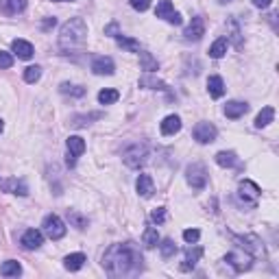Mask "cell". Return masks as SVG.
<instances>
[{
	"instance_id": "obj_19",
	"label": "cell",
	"mask_w": 279,
	"mask_h": 279,
	"mask_svg": "<svg viewBox=\"0 0 279 279\" xmlns=\"http://www.w3.org/2000/svg\"><path fill=\"white\" fill-rule=\"evenodd\" d=\"M11 48H13V53H16L20 59H31L33 53H35V50H33V44L26 42V40H13Z\"/></svg>"
},
{
	"instance_id": "obj_13",
	"label": "cell",
	"mask_w": 279,
	"mask_h": 279,
	"mask_svg": "<svg viewBox=\"0 0 279 279\" xmlns=\"http://www.w3.org/2000/svg\"><path fill=\"white\" fill-rule=\"evenodd\" d=\"M114 70H116V65L112 57H96L92 61V72L98 77H109V75H114Z\"/></svg>"
},
{
	"instance_id": "obj_33",
	"label": "cell",
	"mask_w": 279,
	"mask_h": 279,
	"mask_svg": "<svg viewBox=\"0 0 279 279\" xmlns=\"http://www.w3.org/2000/svg\"><path fill=\"white\" fill-rule=\"evenodd\" d=\"M68 220L72 223V227H77V229H85V227H87V218L81 216L79 212H75V210H68Z\"/></svg>"
},
{
	"instance_id": "obj_3",
	"label": "cell",
	"mask_w": 279,
	"mask_h": 279,
	"mask_svg": "<svg viewBox=\"0 0 279 279\" xmlns=\"http://www.w3.org/2000/svg\"><path fill=\"white\" fill-rule=\"evenodd\" d=\"M149 155H151L149 144L146 142H133L122 151V161L129 168H142L146 161H149Z\"/></svg>"
},
{
	"instance_id": "obj_30",
	"label": "cell",
	"mask_w": 279,
	"mask_h": 279,
	"mask_svg": "<svg viewBox=\"0 0 279 279\" xmlns=\"http://www.w3.org/2000/svg\"><path fill=\"white\" fill-rule=\"evenodd\" d=\"M140 87H146V90H166V83L155 77H142L140 79Z\"/></svg>"
},
{
	"instance_id": "obj_17",
	"label": "cell",
	"mask_w": 279,
	"mask_h": 279,
	"mask_svg": "<svg viewBox=\"0 0 279 279\" xmlns=\"http://www.w3.org/2000/svg\"><path fill=\"white\" fill-rule=\"evenodd\" d=\"M135 190L140 192V196H144V199L153 196V192H155V186H153L151 175H140L137 181H135Z\"/></svg>"
},
{
	"instance_id": "obj_16",
	"label": "cell",
	"mask_w": 279,
	"mask_h": 279,
	"mask_svg": "<svg viewBox=\"0 0 279 279\" xmlns=\"http://www.w3.org/2000/svg\"><path fill=\"white\" fill-rule=\"evenodd\" d=\"M249 112V105L247 102H240V100H229L225 105V116L231 120H238L240 116H245Z\"/></svg>"
},
{
	"instance_id": "obj_15",
	"label": "cell",
	"mask_w": 279,
	"mask_h": 279,
	"mask_svg": "<svg viewBox=\"0 0 279 279\" xmlns=\"http://www.w3.org/2000/svg\"><path fill=\"white\" fill-rule=\"evenodd\" d=\"M26 9V0H0V11L5 16H18Z\"/></svg>"
},
{
	"instance_id": "obj_47",
	"label": "cell",
	"mask_w": 279,
	"mask_h": 279,
	"mask_svg": "<svg viewBox=\"0 0 279 279\" xmlns=\"http://www.w3.org/2000/svg\"><path fill=\"white\" fill-rule=\"evenodd\" d=\"M55 3H72V0H55Z\"/></svg>"
},
{
	"instance_id": "obj_37",
	"label": "cell",
	"mask_w": 279,
	"mask_h": 279,
	"mask_svg": "<svg viewBox=\"0 0 279 279\" xmlns=\"http://www.w3.org/2000/svg\"><path fill=\"white\" fill-rule=\"evenodd\" d=\"M59 90L63 94H70V96H83L85 94V87H81V85H70V83H63Z\"/></svg>"
},
{
	"instance_id": "obj_32",
	"label": "cell",
	"mask_w": 279,
	"mask_h": 279,
	"mask_svg": "<svg viewBox=\"0 0 279 279\" xmlns=\"http://www.w3.org/2000/svg\"><path fill=\"white\" fill-rule=\"evenodd\" d=\"M118 98H120L118 90H102V92H98V102H100V105H114Z\"/></svg>"
},
{
	"instance_id": "obj_48",
	"label": "cell",
	"mask_w": 279,
	"mask_h": 279,
	"mask_svg": "<svg viewBox=\"0 0 279 279\" xmlns=\"http://www.w3.org/2000/svg\"><path fill=\"white\" fill-rule=\"evenodd\" d=\"M218 3H220V5H225V3H231V0H218Z\"/></svg>"
},
{
	"instance_id": "obj_10",
	"label": "cell",
	"mask_w": 279,
	"mask_h": 279,
	"mask_svg": "<svg viewBox=\"0 0 279 279\" xmlns=\"http://www.w3.org/2000/svg\"><path fill=\"white\" fill-rule=\"evenodd\" d=\"M85 153V140L79 135H70L68 137V166H75V161L79 155Z\"/></svg>"
},
{
	"instance_id": "obj_34",
	"label": "cell",
	"mask_w": 279,
	"mask_h": 279,
	"mask_svg": "<svg viewBox=\"0 0 279 279\" xmlns=\"http://www.w3.org/2000/svg\"><path fill=\"white\" fill-rule=\"evenodd\" d=\"M40 77H42L40 65H28V68L24 70V81H26V83H38Z\"/></svg>"
},
{
	"instance_id": "obj_38",
	"label": "cell",
	"mask_w": 279,
	"mask_h": 279,
	"mask_svg": "<svg viewBox=\"0 0 279 279\" xmlns=\"http://www.w3.org/2000/svg\"><path fill=\"white\" fill-rule=\"evenodd\" d=\"M13 65V57L11 53H7V50H0V70H7Z\"/></svg>"
},
{
	"instance_id": "obj_26",
	"label": "cell",
	"mask_w": 279,
	"mask_h": 279,
	"mask_svg": "<svg viewBox=\"0 0 279 279\" xmlns=\"http://www.w3.org/2000/svg\"><path fill=\"white\" fill-rule=\"evenodd\" d=\"M273 118H275V109L273 107H264L262 112L258 114V118H255V127H258V129L268 127V124L273 122Z\"/></svg>"
},
{
	"instance_id": "obj_42",
	"label": "cell",
	"mask_w": 279,
	"mask_h": 279,
	"mask_svg": "<svg viewBox=\"0 0 279 279\" xmlns=\"http://www.w3.org/2000/svg\"><path fill=\"white\" fill-rule=\"evenodd\" d=\"M231 38H233V42H236V46L240 48L242 46V40H240V28H238V24L231 20Z\"/></svg>"
},
{
	"instance_id": "obj_2",
	"label": "cell",
	"mask_w": 279,
	"mask_h": 279,
	"mask_svg": "<svg viewBox=\"0 0 279 279\" xmlns=\"http://www.w3.org/2000/svg\"><path fill=\"white\" fill-rule=\"evenodd\" d=\"M87 40V24L83 18H70L65 24L61 26L59 33V46L63 50H75L81 48Z\"/></svg>"
},
{
	"instance_id": "obj_41",
	"label": "cell",
	"mask_w": 279,
	"mask_h": 279,
	"mask_svg": "<svg viewBox=\"0 0 279 279\" xmlns=\"http://www.w3.org/2000/svg\"><path fill=\"white\" fill-rule=\"evenodd\" d=\"M131 7L135 11H146L151 7V0H131Z\"/></svg>"
},
{
	"instance_id": "obj_1",
	"label": "cell",
	"mask_w": 279,
	"mask_h": 279,
	"mask_svg": "<svg viewBox=\"0 0 279 279\" xmlns=\"http://www.w3.org/2000/svg\"><path fill=\"white\" fill-rule=\"evenodd\" d=\"M102 268L109 277H135L142 273L144 258L133 242L112 245L102 255Z\"/></svg>"
},
{
	"instance_id": "obj_20",
	"label": "cell",
	"mask_w": 279,
	"mask_h": 279,
	"mask_svg": "<svg viewBox=\"0 0 279 279\" xmlns=\"http://www.w3.org/2000/svg\"><path fill=\"white\" fill-rule=\"evenodd\" d=\"M201 255H203V249L201 247H190L188 251H186V262L181 264V270H190V268H194L196 266V262L201 260Z\"/></svg>"
},
{
	"instance_id": "obj_43",
	"label": "cell",
	"mask_w": 279,
	"mask_h": 279,
	"mask_svg": "<svg viewBox=\"0 0 279 279\" xmlns=\"http://www.w3.org/2000/svg\"><path fill=\"white\" fill-rule=\"evenodd\" d=\"M166 22H170V24H175V26H177V24H181V22H183V18H181V13H177V11H175L172 16L168 18Z\"/></svg>"
},
{
	"instance_id": "obj_18",
	"label": "cell",
	"mask_w": 279,
	"mask_h": 279,
	"mask_svg": "<svg viewBox=\"0 0 279 279\" xmlns=\"http://www.w3.org/2000/svg\"><path fill=\"white\" fill-rule=\"evenodd\" d=\"M161 133L164 135H175V133H179V129H181V118L179 116H175V114H170V116H166L164 120H161Z\"/></svg>"
},
{
	"instance_id": "obj_40",
	"label": "cell",
	"mask_w": 279,
	"mask_h": 279,
	"mask_svg": "<svg viewBox=\"0 0 279 279\" xmlns=\"http://www.w3.org/2000/svg\"><path fill=\"white\" fill-rule=\"evenodd\" d=\"M199 238H201V231H199V229H186V231H183V240L190 242V245H192V242H196Z\"/></svg>"
},
{
	"instance_id": "obj_6",
	"label": "cell",
	"mask_w": 279,
	"mask_h": 279,
	"mask_svg": "<svg viewBox=\"0 0 279 279\" xmlns=\"http://www.w3.org/2000/svg\"><path fill=\"white\" fill-rule=\"evenodd\" d=\"M238 194H240V199L245 201V205H255L262 194V190L258 183H253L251 179H245V181H240V186H238Z\"/></svg>"
},
{
	"instance_id": "obj_9",
	"label": "cell",
	"mask_w": 279,
	"mask_h": 279,
	"mask_svg": "<svg viewBox=\"0 0 279 279\" xmlns=\"http://www.w3.org/2000/svg\"><path fill=\"white\" fill-rule=\"evenodd\" d=\"M253 260V255H245V258H242V255H238V253H227L225 255V262L229 264V266H233V270H236V273H245V270H249L251 268V262Z\"/></svg>"
},
{
	"instance_id": "obj_23",
	"label": "cell",
	"mask_w": 279,
	"mask_h": 279,
	"mask_svg": "<svg viewBox=\"0 0 279 279\" xmlns=\"http://www.w3.org/2000/svg\"><path fill=\"white\" fill-rule=\"evenodd\" d=\"M216 164L220 168H233L238 164V157H236V153H231V151H220L216 155Z\"/></svg>"
},
{
	"instance_id": "obj_46",
	"label": "cell",
	"mask_w": 279,
	"mask_h": 279,
	"mask_svg": "<svg viewBox=\"0 0 279 279\" xmlns=\"http://www.w3.org/2000/svg\"><path fill=\"white\" fill-rule=\"evenodd\" d=\"M55 24H57L55 18H46V20H44V24H42V28H44V31H48V28H53Z\"/></svg>"
},
{
	"instance_id": "obj_29",
	"label": "cell",
	"mask_w": 279,
	"mask_h": 279,
	"mask_svg": "<svg viewBox=\"0 0 279 279\" xmlns=\"http://www.w3.org/2000/svg\"><path fill=\"white\" fill-rule=\"evenodd\" d=\"M116 42H118V46H120V48L129 50V53H140V42L133 40V38H124V35L120 33L118 38H116Z\"/></svg>"
},
{
	"instance_id": "obj_28",
	"label": "cell",
	"mask_w": 279,
	"mask_h": 279,
	"mask_svg": "<svg viewBox=\"0 0 279 279\" xmlns=\"http://www.w3.org/2000/svg\"><path fill=\"white\" fill-rule=\"evenodd\" d=\"M20 273H22V266L16 260H9V262H5L3 266H0V275L3 277H18Z\"/></svg>"
},
{
	"instance_id": "obj_39",
	"label": "cell",
	"mask_w": 279,
	"mask_h": 279,
	"mask_svg": "<svg viewBox=\"0 0 279 279\" xmlns=\"http://www.w3.org/2000/svg\"><path fill=\"white\" fill-rule=\"evenodd\" d=\"M151 220H153V223H157V225L164 223V220H166V207H157V210H153Z\"/></svg>"
},
{
	"instance_id": "obj_35",
	"label": "cell",
	"mask_w": 279,
	"mask_h": 279,
	"mask_svg": "<svg viewBox=\"0 0 279 279\" xmlns=\"http://www.w3.org/2000/svg\"><path fill=\"white\" fill-rule=\"evenodd\" d=\"M159 249H161V255H164L166 260H168V258H172V255L177 253V245H175V242H172L170 238H166L164 242H161Z\"/></svg>"
},
{
	"instance_id": "obj_4",
	"label": "cell",
	"mask_w": 279,
	"mask_h": 279,
	"mask_svg": "<svg viewBox=\"0 0 279 279\" xmlns=\"http://www.w3.org/2000/svg\"><path fill=\"white\" fill-rule=\"evenodd\" d=\"M186 179L192 186V190H203L207 186V170L203 164H190L186 168Z\"/></svg>"
},
{
	"instance_id": "obj_31",
	"label": "cell",
	"mask_w": 279,
	"mask_h": 279,
	"mask_svg": "<svg viewBox=\"0 0 279 279\" xmlns=\"http://www.w3.org/2000/svg\"><path fill=\"white\" fill-rule=\"evenodd\" d=\"M172 13H175V9H172V3H170V0H159L157 9H155V16L168 20V18L172 16Z\"/></svg>"
},
{
	"instance_id": "obj_44",
	"label": "cell",
	"mask_w": 279,
	"mask_h": 279,
	"mask_svg": "<svg viewBox=\"0 0 279 279\" xmlns=\"http://www.w3.org/2000/svg\"><path fill=\"white\" fill-rule=\"evenodd\" d=\"M105 33H107V35H114V38H118V35H120V33H118V24H116V22H114V24H109V26L105 28Z\"/></svg>"
},
{
	"instance_id": "obj_49",
	"label": "cell",
	"mask_w": 279,
	"mask_h": 279,
	"mask_svg": "<svg viewBox=\"0 0 279 279\" xmlns=\"http://www.w3.org/2000/svg\"><path fill=\"white\" fill-rule=\"evenodd\" d=\"M3 127H5V124H3V120H0V133H3Z\"/></svg>"
},
{
	"instance_id": "obj_45",
	"label": "cell",
	"mask_w": 279,
	"mask_h": 279,
	"mask_svg": "<svg viewBox=\"0 0 279 279\" xmlns=\"http://www.w3.org/2000/svg\"><path fill=\"white\" fill-rule=\"evenodd\" d=\"M253 7H258V9H266V7H270V0H251Z\"/></svg>"
},
{
	"instance_id": "obj_25",
	"label": "cell",
	"mask_w": 279,
	"mask_h": 279,
	"mask_svg": "<svg viewBox=\"0 0 279 279\" xmlns=\"http://www.w3.org/2000/svg\"><path fill=\"white\" fill-rule=\"evenodd\" d=\"M85 262H87V258L83 253H72V255H68V258L63 260V266L68 270H79V268H83Z\"/></svg>"
},
{
	"instance_id": "obj_24",
	"label": "cell",
	"mask_w": 279,
	"mask_h": 279,
	"mask_svg": "<svg viewBox=\"0 0 279 279\" xmlns=\"http://www.w3.org/2000/svg\"><path fill=\"white\" fill-rule=\"evenodd\" d=\"M227 46H229V40H227V38H218L214 44H212L210 57H212V59H220V57H225Z\"/></svg>"
},
{
	"instance_id": "obj_5",
	"label": "cell",
	"mask_w": 279,
	"mask_h": 279,
	"mask_svg": "<svg viewBox=\"0 0 279 279\" xmlns=\"http://www.w3.org/2000/svg\"><path fill=\"white\" fill-rule=\"evenodd\" d=\"M42 227H44V233H46L50 240H61L65 236V225L57 214H48L46 218H44Z\"/></svg>"
},
{
	"instance_id": "obj_7",
	"label": "cell",
	"mask_w": 279,
	"mask_h": 279,
	"mask_svg": "<svg viewBox=\"0 0 279 279\" xmlns=\"http://www.w3.org/2000/svg\"><path fill=\"white\" fill-rule=\"evenodd\" d=\"M192 135H194V140H196L199 144H212V142L216 140V135H218V129H216L212 122H199V124L194 127Z\"/></svg>"
},
{
	"instance_id": "obj_22",
	"label": "cell",
	"mask_w": 279,
	"mask_h": 279,
	"mask_svg": "<svg viewBox=\"0 0 279 279\" xmlns=\"http://www.w3.org/2000/svg\"><path fill=\"white\" fill-rule=\"evenodd\" d=\"M207 92L212 98H220L225 94V83L220 77H210L207 79Z\"/></svg>"
},
{
	"instance_id": "obj_11",
	"label": "cell",
	"mask_w": 279,
	"mask_h": 279,
	"mask_svg": "<svg viewBox=\"0 0 279 279\" xmlns=\"http://www.w3.org/2000/svg\"><path fill=\"white\" fill-rule=\"evenodd\" d=\"M183 35H186L188 42H199L203 35H205V20H203L201 16L192 18V22L188 24V28L183 31Z\"/></svg>"
},
{
	"instance_id": "obj_8",
	"label": "cell",
	"mask_w": 279,
	"mask_h": 279,
	"mask_svg": "<svg viewBox=\"0 0 279 279\" xmlns=\"http://www.w3.org/2000/svg\"><path fill=\"white\" fill-rule=\"evenodd\" d=\"M233 242H240V247L245 249L249 255H253V258L264 255V247L258 236H233Z\"/></svg>"
},
{
	"instance_id": "obj_36",
	"label": "cell",
	"mask_w": 279,
	"mask_h": 279,
	"mask_svg": "<svg viewBox=\"0 0 279 279\" xmlns=\"http://www.w3.org/2000/svg\"><path fill=\"white\" fill-rule=\"evenodd\" d=\"M100 114H90V116H75L72 118V127H85V124H90V120H98Z\"/></svg>"
},
{
	"instance_id": "obj_21",
	"label": "cell",
	"mask_w": 279,
	"mask_h": 279,
	"mask_svg": "<svg viewBox=\"0 0 279 279\" xmlns=\"http://www.w3.org/2000/svg\"><path fill=\"white\" fill-rule=\"evenodd\" d=\"M140 68L146 70L149 75H153V72L159 70V61L151 53H146V50H144V53H140Z\"/></svg>"
},
{
	"instance_id": "obj_27",
	"label": "cell",
	"mask_w": 279,
	"mask_h": 279,
	"mask_svg": "<svg viewBox=\"0 0 279 279\" xmlns=\"http://www.w3.org/2000/svg\"><path fill=\"white\" fill-rule=\"evenodd\" d=\"M142 245H144L146 249H155V247L159 245V233H157L155 227H149V229L144 231V236H142Z\"/></svg>"
},
{
	"instance_id": "obj_14",
	"label": "cell",
	"mask_w": 279,
	"mask_h": 279,
	"mask_svg": "<svg viewBox=\"0 0 279 279\" xmlns=\"http://www.w3.org/2000/svg\"><path fill=\"white\" fill-rule=\"evenodd\" d=\"M20 242H22V247H24L26 251H35V249H40L44 245V236L38 229H26Z\"/></svg>"
},
{
	"instance_id": "obj_12",
	"label": "cell",
	"mask_w": 279,
	"mask_h": 279,
	"mask_svg": "<svg viewBox=\"0 0 279 279\" xmlns=\"http://www.w3.org/2000/svg\"><path fill=\"white\" fill-rule=\"evenodd\" d=\"M0 188H3L5 192H11V194H18V196H26L28 194L26 183L22 181V179H16V177H11V179H3V177H0Z\"/></svg>"
}]
</instances>
